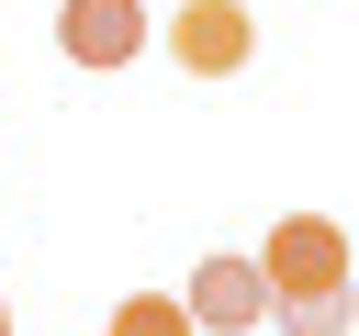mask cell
Listing matches in <instances>:
<instances>
[{
    "instance_id": "4",
    "label": "cell",
    "mask_w": 359,
    "mask_h": 336,
    "mask_svg": "<svg viewBox=\"0 0 359 336\" xmlns=\"http://www.w3.org/2000/svg\"><path fill=\"white\" fill-rule=\"evenodd\" d=\"M56 45H67L79 67H123V56L146 45V11H135V0H67V11H56Z\"/></svg>"
},
{
    "instance_id": "1",
    "label": "cell",
    "mask_w": 359,
    "mask_h": 336,
    "mask_svg": "<svg viewBox=\"0 0 359 336\" xmlns=\"http://www.w3.org/2000/svg\"><path fill=\"white\" fill-rule=\"evenodd\" d=\"M258 280H269V314L348 291V235H337V213H280L269 246H258Z\"/></svg>"
},
{
    "instance_id": "5",
    "label": "cell",
    "mask_w": 359,
    "mask_h": 336,
    "mask_svg": "<svg viewBox=\"0 0 359 336\" xmlns=\"http://www.w3.org/2000/svg\"><path fill=\"white\" fill-rule=\"evenodd\" d=\"M112 336H191V314H180V291H135V302H112Z\"/></svg>"
},
{
    "instance_id": "6",
    "label": "cell",
    "mask_w": 359,
    "mask_h": 336,
    "mask_svg": "<svg viewBox=\"0 0 359 336\" xmlns=\"http://www.w3.org/2000/svg\"><path fill=\"white\" fill-rule=\"evenodd\" d=\"M0 336H11V291H0Z\"/></svg>"
},
{
    "instance_id": "2",
    "label": "cell",
    "mask_w": 359,
    "mask_h": 336,
    "mask_svg": "<svg viewBox=\"0 0 359 336\" xmlns=\"http://www.w3.org/2000/svg\"><path fill=\"white\" fill-rule=\"evenodd\" d=\"M180 314H191V336H258V325H269V280H258V258H202L191 291H180Z\"/></svg>"
},
{
    "instance_id": "3",
    "label": "cell",
    "mask_w": 359,
    "mask_h": 336,
    "mask_svg": "<svg viewBox=\"0 0 359 336\" xmlns=\"http://www.w3.org/2000/svg\"><path fill=\"white\" fill-rule=\"evenodd\" d=\"M168 56H180L191 78H236V67L258 56L247 0H180V11H168Z\"/></svg>"
}]
</instances>
